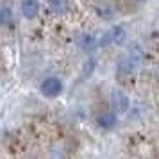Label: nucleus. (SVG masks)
<instances>
[{
	"instance_id": "6e6552de",
	"label": "nucleus",
	"mask_w": 159,
	"mask_h": 159,
	"mask_svg": "<svg viewBox=\"0 0 159 159\" xmlns=\"http://www.w3.org/2000/svg\"><path fill=\"white\" fill-rule=\"evenodd\" d=\"M48 6H50V9L54 13L61 15V13H65L68 9V0H48Z\"/></svg>"
},
{
	"instance_id": "423d86ee",
	"label": "nucleus",
	"mask_w": 159,
	"mask_h": 159,
	"mask_svg": "<svg viewBox=\"0 0 159 159\" xmlns=\"http://www.w3.org/2000/svg\"><path fill=\"white\" fill-rule=\"evenodd\" d=\"M118 122V116L116 113H100V115L97 116V123H98V127L102 129H113Z\"/></svg>"
},
{
	"instance_id": "9d476101",
	"label": "nucleus",
	"mask_w": 159,
	"mask_h": 159,
	"mask_svg": "<svg viewBox=\"0 0 159 159\" xmlns=\"http://www.w3.org/2000/svg\"><path fill=\"white\" fill-rule=\"evenodd\" d=\"M136 2H145V0H136Z\"/></svg>"
},
{
	"instance_id": "7ed1b4c3",
	"label": "nucleus",
	"mask_w": 159,
	"mask_h": 159,
	"mask_svg": "<svg viewBox=\"0 0 159 159\" xmlns=\"http://www.w3.org/2000/svg\"><path fill=\"white\" fill-rule=\"evenodd\" d=\"M39 89H41V93L45 97H48V98H54V97H57L61 95L63 91V82L56 77H48V79H45L41 84H39Z\"/></svg>"
},
{
	"instance_id": "1a4fd4ad",
	"label": "nucleus",
	"mask_w": 159,
	"mask_h": 159,
	"mask_svg": "<svg viewBox=\"0 0 159 159\" xmlns=\"http://www.w3.org/2000/svg\"><path fill=\"white\" fill-rule=\"evenodd\" d=\"M13 22V11L9 7H0V25H9Z\"/></svg>"
},
{
	"instance_id": "39448f33",
	"label": "nucleus",
	"mask_w": 159,
	"mask_h": 159,
	"mask_svg": "<svg viewBox=\"0 0 159 159\" xmlns=\"http://www.w3.org/2000/svg\"><path fill=\"white\" fill-rule=\"evenodd\" d=\"M39 13V2L38 0H22V15L27 20L36 18Z\"/></svg>"
},
{
	"instance_id": "20e7f679",
	"label": "nucleus",
	"mask_w": 159,
	"mask_h": 159,
	"mask_svg": "<svg viewBox=\"0 0 159 159\" xmlns=\"http://www.w3.org/2000/svg\"><path fill=\"white\" fill-rule=\"evenodd\" d=\"M111 106L115 109V113H125L130 106V100L129 97L120 91V89H115L113 93H111Z\"/></svg>"
},
{
	"instance_id": "f03ea898",
	"label": "nucleus",
	"mask_w": 159,
	"mask_h": 159,
	"mask_svg": "<svg viewBox=\"0 0 159 159\" xmlns=\"http://www.w3.org/2000/svg\"><path fill=\"white\" fill-rule=\"evenodd\" d=\"M125 38H127L125 29H123L122 25H116V27H113L111 30H107L104 34V38L100 39L98 45H120L125 41Z\"/></svg>"
},
{
	"instance_id": "f257e3e1",
	"label": "nucleus",
	"mask_w": 159,
	"mask_h": 159,
	"mask_svg": "<svg viewBox=\"0 0 159 159\" xmlns=\"http://www.w3.org/2000/svg\"><path fill=\"white\" fill-rule=\"evenodd\" d=\"M141 59H143V50L134 45L132 48H129V52L120 59V63H118V72L122 73V75H130V73H134L138 70V66L141 63Z\"/></svg>"
},
{
	"instance_id": "0eeeda50",
	"label": "nucleus",
	"mask_w": 159,
	"mask_h": 159,
	"mask_svg": "<svg viewBox=\"0 0 159 159\" xmlns=\"http://www.w3.org/2000/svg\"><path fill=\"white\" fill-rule=\"evenodd\" d=\"M79 47H80V50H84V52H93L98 47V41H97V38L93 34H82L79 38Z\"/></svg>"
}]
</instances>
